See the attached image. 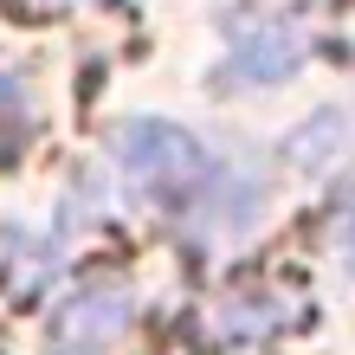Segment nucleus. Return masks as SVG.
<instances>
[{
  "mask_svg": "<svg viewBox=\"0 0 355 355\" xmlns=\"http://www.w3.org/2000/svg\"><path fill=\"white\" fill-rule=\"evenodd\" d=\"M116 162H123V181H130L136 200H162V207H181L200 194L207 181V155L200 142L175 130V123H123L116 136Z\"/></svg>",
  "mask_w": 355,
  "mask_h": 355,
  "instance_id": "nucleus-1",
  "label": "nucleus"
},
{
  "mask_svg": "<svg viewBox=\"0 0 355 355\" xmlns=\"http://www.w3.org/2000/svg\"><path fill=\"white\" fill-rule=\"evenodd\" d=\"M123 323H130V297H123V291H91V297H78L65 317H58V343L91 355L110 336H123Z\"/></svg>",
  "mask_w": 355,
  "mask_h": 355,
  "instance_id": "nucleus-2",
  "label": "nucleus"
},
{
  "mask_svg": "<svg viewBox=\"0 0 355 355\" xmlns=\"http://www.w3.org/2000/svg\"><path fill=\"white\" fill-rule=\"evenodd\" d=\"M297 71V33L291 26H259L239 39L233 52V78H259V85H278V78Z\"/></svg>",
  "mask_w": 355,
  "mask_h": 355,
  "instance_id": "nucleus-3",
  "label": "nucleus"
},
{
  "mask_svg": "<svg viewBox=\"0 0 355 355\" xmlns=\"http://www.w3.org/2000/svg\"><path fill=\"white\" fill-rule=\"evenodd\" d=\"M343 233H349V259H355V207H349V226H343Z\"/></svg>",
  "mask_w": 355,
  "mask_h": 355,
  "instance_id": "nucleus-4",
  "label": "nucleus"
}]
</instances>
